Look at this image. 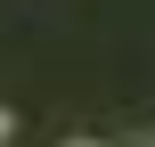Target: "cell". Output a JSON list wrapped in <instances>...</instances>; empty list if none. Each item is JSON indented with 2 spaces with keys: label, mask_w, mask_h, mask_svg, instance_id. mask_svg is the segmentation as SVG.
Wrapping results in <instances>:
<instances>
[{
  "label": "cell",
  "mask_w": 155,
  "mask_h": 147,
  "mask_svg": "<svg viewBox=\"0 0 155 147\" xmlns=\"http://www.w3.org/2000/svg\"><path fill=\"white\" fill-rule=\"evenodd\" d=\"M8 139H16V115H8V106H0V147H8Z\"/></svg>",
  "instance_id": "1"
},
{
  "label": "cell",
  "mask_w": 155,
  "mask_h": 147,
  "mask_svg": "<svg viewBox=\"0 0 155 147\" xmlns=\"http://www.w3.org/2000/svg\"><path fill=\"white\" fill-rule=\"evenodd\" d=\"M65 147H114V139H65Z\"/></svg>",
  "instance_id": "2"
},
{
  "label": "cell",
  "mask_w": 155,
  "mask_h": 147,
  "mask_svg": "<svg viewBox=\"0 0 155 147\" xmlns=\"http://www.w3.org/2000/svg\"><path fill=\"white\" fill-rule=\"evenodd\" d=\"M131 147H155V131H139V139H131Z\"/></svg>",
  "instance_id": "3"
}]
</instances>
